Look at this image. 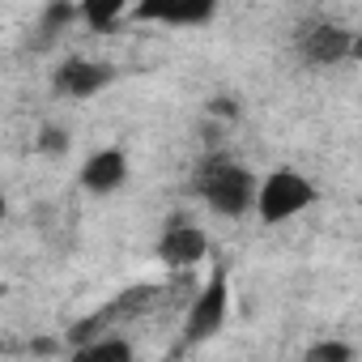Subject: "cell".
Here are the masks:
<instances>
[{"mask_svg":"<svg viewBox=\"0 0 362 362\" xmlns=\"http://www.w3.org/2000/svg\"><path fill=\"white\" fill-rule=\"evenodd\" d=\"M354 30H345L341 22H328V18H311L294 30V47L307 64H341V60H354Z\"/></svg>","mask_w":362,"mask_h":362,"instance_id":"3957f363","label":"cell"},{"mask_svg":"<svg viewBox=\"0 0 362 362\" xmlns=\"http://www.w3.org/2000/svg\"><path fill=\"white\" fill-rule=\"evenodd\" d=\"M315 205V184L307 175H298L294 166H277L260 179V192H256V214L260 222L277 226V222H290L298 218L303 209Z\"/></svg>","mask_w":362,"mask_h":362,"instance_id":"7a4b0ae2","label":"cell"},{"mask_svg":"<svg viewBox=\"0 0 362 362\" xmlns=\"http://www.w3.org/2000/svg\"><path fill=\"white\" fill-rule=\"evenodd\" d=\"M205 256H209V239H205V230H197L188 222L166 226V235L158 243V260L166 269H197Z\"/></svg>","mask_w":362,"mask_h":362,"instance_id":"8992f818","label":"cell"},{"mask_svg":"<svg viewBox=\"0 0 362 362\" xmlns=\"http://www.w3.org/2000/svg\"><path fill=\"white\" fill-rule=\"evenodd\" d=\"M132 13L145 18V22H166V26H201V22L214 18V5H209V0H192V5L170 0V5H141Z\"/></svg>","mask_w":362,"mask_h":362,"instance_id":"ba28073f","label":"cell"},{"mask_svg":"<svg viewBox=\"0 0 362 362\" xmlns=\"http://www.w3.org/2000/svg\"><path fill=\"white\" fill-rule=\"evenodd\" d=\"M256 192H260V179L230 153H209L197 166V197L218 218H243L247 209H256Z\"/></svg>","mask_w":362,"mask_h":362,"instance_id":"6da1fadb","label":"cell"},{"mask_svg":"<svg viewBox=\"0 0 362 362\" xmlns=\"http://www.w3.org/2000/svg\"><path fill=\"white\" fill-rule=\"evenodd\" d=\"M69 362H132V345L124 337H98V341L73 345Z\"/></svg>","mask_w":362,"mask_h":362,"instance_id":"9c48e42d","label":"cell"},{"mask_svg":"<svg viewBox=\"0 0 362 362\" xmlns=\"http://www.w3.org/2000/svg\"><path fill=\"white\" fill-rule=\"evenodd\" d=\"M124 179H128V158H124V149H98V153H90L86 166H81V188L94 192V197H111Z\"/></svg>","mask_w":362,"mask_h":362,"instance_id":"52a82bcc","label":"cell"},{"mask_svg":"<svg viewBox=\"0 0 362 362\" xmlns=\"http://www.w3.org/2000/svg\"><path fill=\"white\" fill-rule=\"evenodd\" d=\"M111 77H115L111 64L73 56V60H64L56 69V94H64V98H94V94H103L111 86Z\"/></svg>","mask_w":362,"mask_h":362,"instance_id":"5b68a950","label":"cell"},{"mask_svg":"<svg viewBox=\"0 0 362 362\" xmlns=\"http://www.w3.org/2000/svg\"><path fill=\"white\" fill-rule=\"evenodd\" d=\"M303 362H354V349L345 341H315V345H307Z\"/></svg>","mask_w":362,"mask_h":362,"instance_id":"8fae6325","label":"cell"},{"mask_svg":"<svg viewBox=\"0 0 362 362\" xmlns=\"http://www.w3.org/2000/svg\"><path fill=\"white\" fill-rule=\"evenodd\" d=\"M128 9L119 5V0H111V5H98V0H90V5H81V22L90 26V30H111L119 18H124Z\"/></svg>","mask_w":362,"mask_h":362,"instance_id":"30bf717a","label":"cell"},{"mask_svg":"<svg viewBox=\"0 0 362 362\" xmlns=\"http://www.w3.org/2000/svg\"><path fill=\"white\" fill-rule=\"evenodd\" d=\"M226 311H230V286H226V273H222V269H214V277L197 290V298H192V307H188L184 341H188V345L209 341V337L226 324Z\"/></svg>","mask_w":362,"mask_h":362,"instance_id":"277c9868","label":"cell"},{"mask_svg":"<svg viewBox=\"0 0 362 362\" xmlns=\"http://www.w3.org/2000/svg\"><path fill=\"white\" fill-rule=\"evenodd\" d=\"M39 149H69V136H64L60 128H43V141H39Z\"/></svg>","mask_w":362,"mask_h":362,"instance_id":"7c38bea8","label":"cell"}]
</instances>
